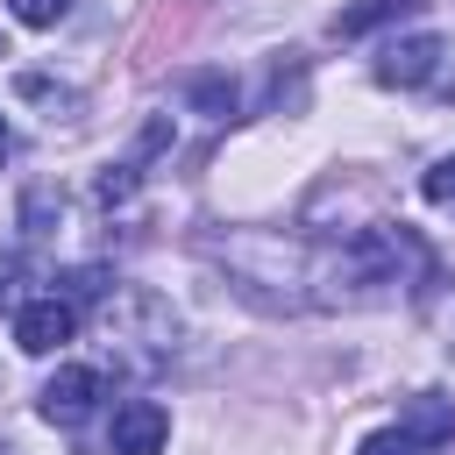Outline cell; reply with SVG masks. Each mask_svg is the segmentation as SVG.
<instances>
[{
  "mask_svg": "<svg viewBox=\"0 0 455 455\" xmlns=\"http://www.w3.org/2000/svg\"><path fill=\"white\" fill-rule=\"evenodd\" d=\"M14 284H21V256H0V306H14Z\"/></svg>",
  "mask_w": 455,
  "mask_h": 455,
  "instance_id": "7c38bea8",
  "label": "cell"
},
{
  "mask_svg": "<svg viewBox=\"0 0 455 455\" xmlns=\"http://www.w3.org/2000/svg\"><path fill=\"white\" fill-rule=\"evenodd\" d=\"M92 405H100V370H85V363H64L43 384V419H57V427H78Z\"/></svg>",
  "mask_w": 455,
  "mask_h": 455,
  "instance_id": "3957f363",
  "label": "cell"
},
{
  "mask_svg": "<svg viewBox=\"0 0 455 455\" xmlns=\"http://www.w3.org/2000/svg\"><path fill=\"white\" fill-rule=\"evenodd\" d=\"M0 156H7V121H0Z\"/></svg>",
  "mask_w": 455,
  "mask_h": 455,
  "instance_id": "4fadbf2b",
  "label": "cell"
},
{
  "mask_svg": "<svg viewBox=\"0 0 455 455\" xmlns=\"http://www.w3.org/2000/svg\"><path fill=\"white\" fill-rule=\"evenodd\" d=\"M419 192H427L434 206H448V213H455V156H441V164L419 178Z\"/></svg>",
  "mask_w": 455,
  "mask_h": 455,
  "instance_id": "30bf717a",
  "label": "cell"
},
{
  "mask_svg": "<svg viewBox=\"0 0 455 455\" xmlns=\"http://www.w3.org/2000/svg\"><path fill=\"white\" fill-rule=\"evenodd\" d=\"M185 100H192L199 114L228 121V114H235V78H228V71H192V78H185Z\"/></svg>",
  "mask_w": 455,
  "mask_h": 455,
  "instance_id": "ba28073f",
  "label": "cell"
},
{
  "mask_svg": "<svg viewBox=\"0 0 455 455\" xmlns=\"http://www.w3.org/2000/svg\"><path fill=\"white\" fill-rule=\"evenodd\" d=\"M441 64V36H405V43H384L377 57V85H427Z\"/></svg>",
  "mask_w": 455,
  "mask_h": 455,
  "instance_id": "277c9868",
  "label": "cell"
},
{
  "mask_svg": "<svg viewBox=\"0 0 455 455\" xmlns=\"http://www.w3.org/2000/svg\"><path fill=\"white\" fill-rule=\"evenodd\" d=\"M164 142H171V121H149V128H142V142H135V156H121V164H114L107 178H100V206H114V199H128V192L142 185V164H149V156H156Z\"/></svg>",
  "mask_w": 455,
  "mask_h": 455,
  "instance_id": "5b68a950",
  "label": "cell"
},
{
  "mask_svg": "<svg viewBox=\"0 0 455 455\" xmlns=\"http://www.w3.org/2000/svg\"><path fill=\"white\" fill-rule=\"evenodd\" d=\"M164 441H171V412L156 398H128L107 427V455H164Z\"/></svg>",
  "mask_w": 455,
  "mask_h": 455,
  "instance_id": "7a4b0ae2",
  "label": "cell"
},
{
  "mask_svg": "<svg viewBox=\"0 0 455 455\" xmlns=\"http://www.w3.org/2000/svg\"><path fill=\"white\" fill-rule=\"evenodd\" d=\"M355 455H419V448H412V441H405L398 427H384V434H370V441H363Z\"/></svg>",
  "mask_w": 455,
  "mask_h": 455,
  "instance_id": "8fae6325",
  "label": "cell"
},
{
  "mask_svg": "<svg viewBox=\"0 0 455 455\" xmlns=\"http://www.w3.org/2000/svg\"><path fill=\"white\" fill-rule=\"evenodd\" d=\"M14 7V21H28V28H57L64 14H71V0H7Z\"/></svg>",
  "mask_w": 455,
  "mask_h": 455,
  "instance_id": "9c48e42d",
  "label": "cell"
},
{
  "mask_svg": "<svg viewBox=\"0 0 455 455\" xmlns=\"http://www.w3.org/2000/svg\"><path fill=\"white\" fill-rule=\"evenodd\" d=\"M71 334H78V306L57 299V291H43V299H28V306L14 313V341H21V355H57Z\"/></svg>",
  "mask_w": 455,
  "mask_h": 455,
  "instance_id": "6da1fadb",
  "label": "cell"
},
{
  "mask_svg": "<svg viewBox=\"0 0 455 455\" xmlns=\"http://www.w3.org/2000/svg\"><path fill=\"white\" fill-rule=\"evenodd\" d=\"M427 0H348L341 14H334V36H370V28H384V21H398V14H419Z\"/></svg>",
  "mask_w": 455,
  "mask_h": 455,
  "instance_id": "52a82bcc",
  "label": "cell"
},
{
  "mask_svg": "<svg viewBox=\"0 0 455 455\" xmlns=\"http://www.w3.org/2000/svg\"><path fill=\"white\" fill-rule=\"evenodd\" d=\"M398 434H405L412 448H441V441H455V398H441V391H419Z\"/></svg>",
  "mask_w": 455,
  "mask_h": 455,
  "instance_id": "8992f818",
  "label": "cell"
}]
</instances>
